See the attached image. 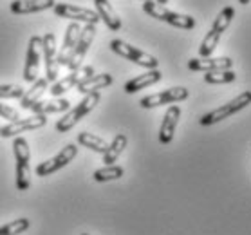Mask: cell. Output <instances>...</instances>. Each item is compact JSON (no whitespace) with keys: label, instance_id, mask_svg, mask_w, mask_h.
Masks as SVG:
<instances>
[{"label":"cell","instance_id":"obj_1","mask_svg":"<svg viewBox=\"0 0 251 235\" xmlns=\"http://www.w3.org/2000/svg\"><path fill=\"white\" fill-rule=\"evenodd\" d=\"M100 92H91V94H85V98L81 100L80 104L76 105L75 109H69L65 114H63L62 120L56 121V125H54V129H56V132H60V134H65V132H69L73 127L78 123V121L81 120V118H85L89 112H91L94 107H96L98 104H100Z\"/></svg>","mask_w":251,"mask_h":235},{"label":"cell","instance_id":"obj_2","mask_svg":"<svg viewBox=\"0 0 251 235\" xmlns=\"http://www.w3.org/2000/svg\"><path fill=\"white\" fill-rule=\"evenodd\" d=\"M143 11L150 15L152 18H157L161 22H166L174 26V27H179V29H194L195 27V20L188 15H181V13H176V11H170L168 7L165 6H159L157 2L154 0H147V2H143Z\"/></svg>","mask_w":251,"mask_h":235},{"label":"cell","instance_id":"obj_3","mask_svg":"<svg viewBox=\"0 0 251 235\" xmlns=\"http://www.w3.org/2000/svg\"><path fill=\"white\" fill-rule=\"evenodd\" d=\"M248 105H251V91L240 92L239 96L233 98V100H231V102H228L226 105H223V107H219V109L211 110V112L204 114L199 120V123L202 127L215 125V123H219V121H223V120H226V118H229V116L237 114L239 110L246 109Z\"/></svg>","mask_w":251,"mask_h":235},{"label":"cell","instance_id":"obj_4","mask_svg":"<svg viewBox=\"0 0 251 235\" xmlns=\"http://www.w3.org/2000/svg\"><path fill=\"white\" fill-rule=\"evenodd\" d=\"M110 49H112L116 54H120V56L126 58V60L134 62L136 65L145 67V69H149V71L157 69V65H159V62H157L155 56L141 51V49H137V47L130 46V44H126V42L120 40V38H114V40L110 42Z\"/></svg>","mask_w":251,"mask_h":235},{"label":"cell","instance_id":"obj_5","mask_svg":"<svg viewBox=\"0 0 251 235\" xmlns=\"http://www.w3.org/2000/svg\"><path fill=\"white\" fill-rule=\"evenodd\" d=\"M15 161H17V188L18 192H25L31 186L29 181V159H31V150L29 143L24 138H17L13 143Z\"/></svg>","mask_w":251,"mask_h":235},{"label":"cell","instance_id":"obj_6","mask_svg":"<svg viewBox=\"0 0 251 235\" xmlns=\"http://www.w3.org/2000/svg\"><path fill=\"white\" fill-rule=\"evenodd\" d=\"M94 36H96V26L85 24V26L81 27L80 38H78V44H76L75 51H73L67 65H65L69 71H76L83 65L85 54H87V51H89V47L92 46V42H94Z\"/></svg>","mask_w":251,"mask_h":235},{"label":"cell","instance_id":"obj_7","mask_svg":"<svg viewBox=\"0 0 251 235\" xmlns=\"http://www.w3.org/2000/svg\"><path fill=\"white\" fill-rule=\"evenodd\" d=\"M76 154H78V147H76L75 143L65 145L54 157L44 161V163H40V165L36 166V174H38L40 178H47V176L58 172V170L63 168V166H67L69 163L76 157Z\"/></svg>","mask_w":251,"mask_h":235},{"label":"cell","instance_id":"obj_8","mask_svg":"<svg viewBox=\"0 0 251 235\" xmlns=\"http://www.w3.org/2000/svg\"><path fill=\"white\" fill-rule=\"evenodd\" d=\"M42 58V36H31L25 52V67H24V80L27 83H34L38 80Z\"/></svg>","mask_w":251,"mask_h":235},{"label":"cell","instance_id":"obj_9","mask_svg":"<svg viewBox=\"0 0 251 235\" xmlns=\"http://www.w3.org/2000/svg\"><path fill=\"white\" fill-rule=\"evenodd\" d=\"M52 11L56 15L58 18H67L71 22H83V24H92V26H96L100 22V17H98L96 11H92V9H85V7H80V6H73V4H54L52 7Z\"/></svg>","mask_w":251,"mask_h":235},{"label":"cell","instance_id":"obj_10","mask_svg":"<svg viewBox=\"0 0 251 235\" xmlns=\"http://www.w3.org/2000/svg\"><path fill=\"white\" fill-rule=\"evenodd\" d=\"M190 96V92L186 87H172V89H166L163 92H157V94H150V96L141 98V105L143 109H154V107H159V105H168V104H176V102H183Z\"/></svg>","mask_w":251,"mask_h":235},{"label":"cell","instance_id":"obj_11","mask_svg":"<svg viewBox=\"0 0 251 235\" xmlns=\"http://www.w3.org/2000/svg\"><path fill=\"white\" fill-rule=\"evenodd\" d=\"M92 75H94V67H91V65H81L80 69L71 71L67 76H63L62 80L54 81V85L51 87V94L58 98L60 94H63V92L71 91L73 87H78L81 81L87 80V78H91Z\"/></svg>","mask_w":251,"mask_h":235},{"label":"cell","instance_id":"obj_12","mask_svg":"<svg viewBox=\"0 0 251 235\" xmlns=\"http://www.w3.org/2000/svg\"><path fill=\"white\" fill-rule=\"evenodd\" d=\"M47 125V118L42 114H33L29 118H20L17 121H11L9 125L0 127V138H13V136H18L25 131H34V129H40V127Z\"/></svg>","mask_w":251,"mask_h":235},{"label":"cell","instance_id":"obj_13","mask_svg":"<svg viewBox=\"0 0 251 235\" xmlns=\"http://www.w3.org/2000/svg\"><path fill=\"white\" fill-rule=\"evenodd\" d=\"M42 54H44V62H46V78L47 81H56L58 80V51H56V40L52 33H46L42 38Z\"/></svg>","mask_w":251,"mask_h":235},{"label":"cell","instance_id":"obj_14","mask_svg":"<svg viewBox=\"0 0 251 235\" xmlns=\"http://www.w3.org/2000/svg\"><path fill=\"white\" fill-rule=\"evenodd\" d=\"M80 33H81V26L78 22H71L67 26V29H65V38H63V46L56 56L58 67H65V65H67L69 58H71L76 44H78Z\"/></svg>","mask_w":251,"mask_h":235},{"label":"cell","instance_id":"obj_15","mask_svg":"<svg viewBox=\"0 0 251 235\" xmlns=\"http://www.w3.org/2000/svg\"><path fill=\"white\" fill-rule=\"evenodd\" d=\"M233 60L228 56L221 58H192L188 62L190 71H202V73H213V71H231Z\"/></svg>","mask_w":251,"mask_h":235},{"label":"cell","instance_id":"obj_16","mask_svg":"<svg viewBox=\"0 0 251 235\" xmlns=\"http://www.w3.org/2000/svg\"><path fill=\"white\" fill-rule=\"evenodd\" d=\"M179 118H181V109H179L177 105L168 107L165 118H163V123H161V129H159V141L163 145L172 143L174 134H176V129H177V123H179Z\"/></svg>","mask_w":251,"mask_h":235},{"label":"cell","instance_id":"obj_17","mask_svg":"<svg viewBox=\"0 0 251 235\" xmlns=\"http://www.w3.org/2000/svg\"><path fill=\"white\" fill-rule=\"evenodd\" d=\"M54 0H13L9 9L15 15H31V13L46 11L54 7Z\"/></svg>","mask_w":251,"mask_h":235},{"label":"cell","instance_id":"obj_18","mask_svg":"<svg viewBox=\"0 0 251 235\" xmlns=\"http://www.w3.org/2000/svg\"><path fill=\"white\" fill-rule=\"evenodd\" d=\"M94 6H96V13L100 20H103L110 31H120L121 18L118 17V13L114 11V7L109 0H94Z\"/></svg>","mask_w":251,"mask_h":235},{"label":"cell","instance_id":"obj_19","mask_svg":"<svg viewBox=\"0 0 251 235\" xmlns=\"http://www.w3.org/2000/svg\"><path fill=\"white\" fill-rule=\"evenodd\" d=\"M163 75H161L159 69H154V71H149V73H145V75H139L136 78H132L125 83V92L126 94H134L137 91H143V89H147V87L154 85L157 81H161Z\"/></svg>","mask_w":251,"mask_h":235},{"label":"cell","instance_id":"obj_20","mask_svg":"<svg viewBox=\"0 0 251 235\" xmlns=\"http://www.w3.org/2000/svg\"><path fill=\"white\" fill-rule=\"evenodd\" d=\"M47 85H49L47 78H38V80L31 85V89H29V91L24 92L22 102H20V107H22V109H25V110H29L34 104H36V102H40V98L44 96V92L47 91Z\"/></svg>","mask_w":251,"mask_h":235},{"label":"cell","instance_id":"obj_21","mask_svg":"<svg viewBox=\"0 0 251 235\" xmlns=\"http://www.w3.org/2000/svg\"><path fill=\"white\" fill-rule=\"evenodd\" d=\"M112 76L107 75V73H103V75H92L91 78H87V80H83L78 85V92H81V94H91V92H98L101 91V89H105V87L112 85Z\"/></svg>","mask_w":251,"mask_h":235},{"label":"cell","instance_id":"obj_22","mask_svg":"<svg viewBox=\"0 0 251 235\" xmlns=\"http://www.w3.org/2000/svg\"><path fill=\"white\" fill-rule=\"evenodd\" d=\"M71 104L67 100H49V102H36L29 110H33L34 114H58V112H67Z\"/></svg>","mask_w":251,"mask_h":235},{"label":"cell","instance_id":"obj_23","mask_svg":"<svg viewBox=\"0 0 251 235\" xmlns=\"http://www.w3.org/2000/svg\"><path fill=\"white\" fill-rule=\"evenodd\" d=\"M126 143H128V139H126L125 134H118L112 139V143L109 145L107 152L103 154V163L105 165H114L116 161H118V157L121 156V152L126 149Z\"/></svg>","mask_w":251,"mask_h":235},{"label":"cell","instance_id":"obj_24","mask_svg":"<svg viewBox=\"0 0 251 235\" xmlns=\"http://www.w3.org/2000/svg\"><path fill=\"white\" fill-rule=\"evenodd\" d=\"M78 143L85 149H91L92 152H98V154H105L107 149H109V143L103 138L96 136V134H89V132H81L78 134Z\"/></svg>","mask_w":251,"mask_h":235},{"label":"cell","instance_id":"obj_25","mask_svg":"<svg viewBox=\"0 0 251 235\" xmlns=\"http://www.w3.org/2000/svg\"><path fill=\"white\" fill-rule=\"evenodd\" d=\"M123 174L125 170L118 165H105L103 168H98L96 172H94V181L98 183H107V181H114V179H120L123 178Z\"/></svg>","mask_w":251,"mask_h":235},{"label":"cell","instance_id":"obj_26","mask_svg":"<svg viewBox=\"0 0 251 235\" xmlns=\"http://www.w3.org/2000/svg\"><path fill=\"white\" fill-rule=\"evenodd\" d=\"M233 17H235V9H233V7H229V6L224 7L223 11L217 15V18H215V22H213L211 29H213L217 35H223L224 31L229 27V24H231Z\"/></svg>","mask_w":251,"mask_h":235},{"label":"cell","instance_id":"obj_27","mask_svg":"<svg viewBox=\"0 0 251 235\" xmlns=\"http://www.w3.org/2000/svg\"><path fill=\"white\" fill-rule=\"evenodd\" d=\"M29 226H31V221L27 217H20L17 221H11V223L0 226V235H20L25 230H29Z\"/></svg>","mask_w":251,"mask_h":235},{"label":"cell","instance_id":"obj_28","mask_svg":"<svg viewBox=\"0 0 251 235\" xmlns=\"http://www.w3.org/2000/svg\"><path fill=\"white\" fill-rule=\"evenodd\" d=\"M219 40H221V35H217L213 29H210L208 35L204 36V40H202V44H201V47H199L201 56L210 58L211 54H213V51H215V47L219 46Z\"/></svg>","mask_w":251,"mask_h":235},{"label":"cell","instance_id":"obj_29","mask_svg":"<svg viewBox=\"0 0 251 235\" xmlns=\"http://www.w3.org/2000/svg\"><path fill=\"white\" fill-rule=\"evenodd\" d=\"M237 80V75L233 71H213V73H206L204 81L206 83H213V85H219V83H231V81Z\"/></svg>","mask_w":251,"mask_h":235},{"label":"cell","instance_id":"obj_30","mask_svg":"<svg viewBox=\"0 0 251 235\" xmlns=\"http://www.w3.org/2000/svg\"><path fill=\"white\" fill-rule=\"evenodd\" d=\"M24 87L20 85H0V100H15L24 96Z\"/></svg>","mask_w":251,"mask_h":235},{"label":"cell","instance_id":"obj_31","mask_svg":"<svg viewBox=\"0 0 251 235\" xmlns=\"http://www.w3.org/2000/svg\"><path fill=\"white\" fill-rule=\"evenodd\" d=\"M0 118L17 121V120H20V114H18V110H15L13 107H9V105H6V104H2V102H0Z\"/></svg>","mask_w":251,"mask_h":235},{"label":"cell","instance_id":"obj_32","mask_svg":"<svg viewBox=\"0 0 251 235\" xmlns=\"http://www.w3.org/2000/svg\"><path fill=\"white\" fill-rule=\"evenodd\" d=\"M251 0H239V4H242V6H248Z\"/></svg>","mask_w":251,"mask_h":235},{"label":"cell","instance_id":"obj_33","mask_svg":"<svg viewBox=\"0 0 251 235\" xmlns=\"http://www.w3.org/2000/svg\"><path fill=\"white\" fill-rule=\"evenodd\" d=\"M157 4H159V6H165V4H168V0H157Z\"/></svg>","mask_w":251,"mask_h":235},{"label":"cell","instance_id":"obj_34","mask_svg":"<svg viewBox=\"0 0 251 235\" xmlns=\"http://www.w3.org/2000/svg\"><path fill=\"white\" fill-rule=\"evenodd\" d=\"M81 235H89V234H81Z\"/></svg>","mask_w":251,"mask_h":235},{"label":"cell","instance_id":"obj_35","mask_svg":"<svg viewBox=\"0 0 251 235\" xmlns=\"http://www.w3.org/2000/svg\"><path fill=\"white\" fill-rule=\"evenodd\" d=\"M143 2H147V0H143Z\"/></svg>","mask_w":251,"mask_h":235}]
</instances>
